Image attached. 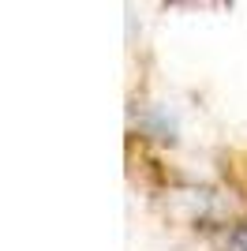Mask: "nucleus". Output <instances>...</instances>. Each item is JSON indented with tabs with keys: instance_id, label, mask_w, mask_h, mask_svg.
Instances as JSON below:
<instances>
[{
	"instance_id": "obj_1",
	"label": "nucleus",
	"mask_w": 247,
	"mask_h": 251,
	"mask_svg": "<svg viewBox=\"0 0 247 251\" xmlns=\"http://www.w3.org/2000/svg\"><path fill=\"white\" fill-rule=\"evenodd\" d=\"M232 251H247V225L236 229V236H232Z\"/></svg>"
}]
</instances>
